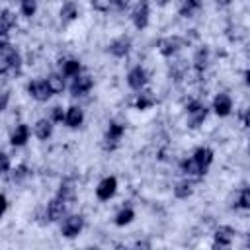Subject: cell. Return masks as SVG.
Listing matches in <instances>:
<instances>
[{"instance_id":"6da1fadb","label":"cell","mask_w":250,"mask_h":250,"mask_svg":"<svg viewBox=\"0 0 250 250\" xmlns=\"http://www.w3.org/2000/svg\"><path fill=\"white\" fill-rule=\"evenodd\" d=\"M21 68V57L20 53L8 43L0 47V72L4 76H16Z\"/></svg>"},{"instance_id":"277c9868","label":"cell","mask_w":250,"mask_h":250,"mask_svg":"<svg viewBox=\"0 0 250 250\" xmlns=\"http://www.w3.org/2000/svg\"><path fill=\"white\" fill-rule=\"evenodd\" d=\"M27 92H29V96H31L33 100H37V102H47V100L53 96V92H51V88L47 86L45 80H33V82H29Z\"/></svg>"},{"instance_id":"603a6c76","label":"cell","mask_w":250,"mask_h":250,"mask_svg":"<svg viewBox=\"0 0 250 250\" xmlns=\"http://www.w3.org/2000/svg\"><path fill=\"white\" fill-rule=\"evenodd\" d=\"M207 64H209V51L203 47V49H199L197 53H195V57H193V66H195V70H205L207 68Z\"/></svg>"},{"instance_id":"cb8c5ba5","label":"cell","mask_w":250,"mask_h":250,"mask_svg":"<svg viewBox=\"0 0 250 250\" xmlns=\"http://www.w3.org/2000/svg\"><path fill=\"white\" fill-rule=\"evenodd\" d=\"M45 82H47V86L51 88L53 94H59V92L64 90V78H62L61 74H49Z\"/></svg>"},{"instance_id":"5bb4252c","label":"cell","mask_w":250,"mask_h":250,"mask_svg":"<svg viewBox=\"0 0 250 250\" xmlns=\"http://www.w3.org/2000/svg\"><path fill=\"white\" fill-rule=\"evenodd\" d=\"M129 49H131V41H129L127 37H117V39H113V41L109 43V47H107V51H109L113 57H125V55L129 53Z\"/></svg>"},{"instance_id":"8d00e7d4","label":"cell","mask_w":250,"mask_h":250,"mask_svg":"<svg viewBox=\"0 0 250 250\" xmlns=\"http://www.w3.org/2000/svg\"><path fill=\"white\" fill-rule=\"evenodd\" d=\"M6 209H8V199H6V197L0 193V217L6 213Z\"/></svg>"},{"instance_id":"d6986e66","label":"cell","mask_w":250,"mask_h":250,"mask_svg":"<svg viewBox=\"0 0 250 250\" xmlns=\"http://www.w3.org/2000/svg\"><path fill=\"white\" fill-rule=\"evenodd\" d=\"M199 166H203L205 170H207V166L213 162V150L211 148H207V146H199L195 152H193V156H191Z\"/></svg>"},{"instance_id":"ab89813d","label":"cell","mask_w":250,"mask_h":250,"mask_svg":"<svg viewBox=\"0 0 250 250\" xmlns=\"http://www.w3.org/2000/svg\"><path fill=\"white\" fill-rule=\"evenodd\" d=\"M217 2H223V4H229L230 0H217Z\"/></svg>"},{"instance_id":"f546056e","label":"cell","mask_w":250,"mask_h":250,"mask_svg":"<svg viewBox=\"0 0 250 250\" xmlns=\"http://www.w3.org/2000/svg\"><path fill=\"white\" fill-rule=\"evenodd\" d=\"M57 197H61V199H64V201L74 199V188H72L70 184H62L61 189H59V195H57Z\"/></svg>"},{"instance_id":"ba28073f","label":"cell","mask_w":250,"mask_h":250,"mask_svg":"<svg viewBox=\"0 0 250 250\" xmlns=\"http://www.w3.org/2000/svg\"><path fill=\"white\" fill-rule=\"evenodd\" d=\"M92 84H94V80H92L88 74H78V76H74V80H72L70 92H72V96H84V94L90 92Z\"/></svg>"},{"instance_id":"f1b7e54d","label":"cell","mask_w":250,"mask_h":250,"mask_svg":"<svg viewBox=\"0 0 250 250\" xmlns=\"http://www.w3.org/2000/svg\"><path fill=\"white\" fill-rule=\"evenodd\" d=\"M234 207H242V209H248V207H250V189H248V188H242V189H240Z\"/></svg>"},{"instance_id":"2e32d148","label":"cell","mask_w":250,"mask_h":250,"mask_svg":"<svg viewBox=\"0 0 250 250\" xmlns=\"http://www.w3.org/2000/svg\"><path fill=\"white\" fill-rule=\"evenodd\" d=\"M82 121H84V113H82V109L80 107H76V105H72V107H68V111L64 113V123L68 125V127H78V125H82Z\"/></svg>"},{"instance_id":"9a60e30c","label":"cell","mask_w":250,"mask_h":250,"mask_svg":"<svg viewBox=\"0 0 250 250\" xmlns=\"http://www.w3.org/2000/svg\"><path fill=\"white\" fill-rule=\"evenodd\" d=\"M27 139H29V127L23 125V123H20V125L14 129L12 137H10V143H12L14 146H21V145L27 143Z\"/></svg>"},{"instance_id":"83f0119b","label":"cell","mask_w":250,"mask_h":250,"mask_svg":"<svg viewBox=\"0 0 250 250\" xmlns=\"http://www.w3.org/2000/svg\"><path fill=\"white\" fill-rule=\"evenodd\" d=\"M16 25V16L10 12V10H4L2 14H0V29L2 31H8V29H12Z\"/></svg>"},{"instance_id":"8fae6325","label":"cell","mask_w":250,"mask_h":250,"mask_svg":"<svg viewBox=\"0 0 250 250\" xmlns=\"http://www.w3.org/2000/svg\"><path fill=\"white\" fill-rule=\"evenodd\" d=\"M180 47H182V39H178V37H164V39L158 41V51H160L164 57L176 55Z\"/></svg>"},{"instance_id":"74e56055","label":"cell","mask_w":250,"mask_h":250,"mask_svg":"<svg viewBox=\"0 0 250 250\" xmlns=\"http://www.w3.org/2000/svg\"><path fill=\"white\" fill-rule=\"evenodd\" d=\"M10 41H8V31H2L0 29V47H4V45H8Z\"/></svg>"},{"instance_id":"f35d334b","label":"cell","mask_w":250,"mask_h":250,"mask_svg":"<svg viewBox=\"0 0 250 250\" xmlns=\"http://www.w3.org/2000/svg\"><path fill=\"white\" fill-rule=\"evenodd\" d=\"M129 2H131V0H111V4H115L117 8H125Z\"/></svg>"},{"instance_id":"4fadbf2b","label":"cell","mask_w":250,"mask_h":250,"mask_svg":"<svg viewBox=\"0 0 250 250\" xmlns=\"http://www.w3.org/2000/svg\"><path fill=\"white\" fill-rule=\"evenodd\" d=\"M213 109H215L217 115L225 117V115H229L230 109H232V100H230L227 94H217L215 100H213Z\"/></svg>"},{"instance_id":"ffe728a7","label":"cell","mask_w":250,"mask_h":250,"mask_svg":"<svg viewBox=\"0 0 250 250\" xmlns=\"http://www.w3.org/2000/svg\"><path fill=\"white\" fill-rule=\"evenodd\" d=\"M193 182L191 180H184V182H178L176 188H174V195L178 199H188L191 193H193Z\"/></svg>"},{"instance_id":"ac0fdd59","label":"cell","mask_w":250,"mask_h":250,"mask_svg":"<svg viewBox=\"0 0 250 250\" xmlns=\"http://www.w3.org/2000/svg\"><path fill=\"white\" fill-rule=\"evenodd\" d=\"M182 172H184L186 176H189V178H199V176L205 174V168L199 166L193 158H188V160L182 162Z\"/></svg>"},{"instance_id":"3957f363","label":"cell","mask_w":250,"mask_h":250,"mask_svg":"<svg viewBox=\"0 0 250 250\" xmlns=\"http://www.w3.org/2000/svg\"><path fill=\"white\" fill-rule=\"evenodd\" d=\"M82 227H84V219H82L80 215H70V217H66V219L62 221V225H61V234L66 236V238H74V236L82 230Z\"/></svg>"},{"instance_id":"7c38bea8","label":"cell","mask_w":250,"mask_h":250,"mask_svg":"<svg viewBox=\"0 0 250 250\" xmlns=\"http://www.w3.org/2000/svg\"><path fill=\"white\" fill-rule=\"evenodd\" d=\"M234 234H236V232H234L230 227H219V229L215 230V246H219V248L230 246L232 240H234Z\"/></svg>"},{"instance_id":"d6a6232c","label":"cell","mask_w":250,"mask_h":250,"mask_svg":"<svg viewBox=\"0 0 250 250\" xmlns=\"http://www.w3.org/2000/svg\"><path fill=\"white\" fill-rule=\"evenodd\" d=\"M92 8L98 12H107L111 8V0H92Z\"/></svg>"},{"instance_id":"e575fe53","label":"cell","mask_w":250,"mask_h":250,"mask_svg":"<svg viewBox=\"0 0 250 250\" xmlns=\"http://www.w3.org/2000/svg\"><path fill=\"white\" fill-rule=\"evenodd\" d=\"M8 170H10V158L4 152H0V174H4Z\"/></svg>"},{"instance_id":"e0dca14e","label":"cell","mask_w":250,"mask_h":250,"mask_svg":"<svg viewBox=\"0 0 250 250\" xmlns=\"http://www.w3.org/2000/svg\"><path fill=\"white\" fill-rule=\"evenodd\" d=\"M33 133H35V137L41 139V141L49 139L51 133H53V121H51V119H39V121L35 123V127H33Z\"/></svg>"},{"instance_id":"4316f807","label":"cell","mask_w":250,"mask_h":250,"mask_svg":"<svg viewBox=\"0 0 250 250\" xmlns=\"http://www.w3.org/2000/svg\"><path fill=\"white\" fill-rule=\"evenodd\" d=\"M154 96L150 94V92H143V94H139L137 96V102H135V105H137V109H148L150 105H154Z\"/></svg>"},{"instance_id":"44dd1931","label":"cell","mask_w":250,"mask_h":250,"mask_svg":"<svg viewBox=\"0 0 250 250\" xmlns=\"http://www.w3.org/2000/svg\"><path fill=\"white\" fill-rule=\"evenodd\" d=\"M199 8H201V0H182V4H180V14H182L184 18H191Z\"/></svg>"},{"instance_id":"9c48e42d","label":"cell","mask_w":250,"mask_h":250,"mask_svg":"<svg viewBox=\"0 0 250 250\" xmlns=\"http://www.w3.org/2000/svg\"><path fill=\"white\" fill-rule=\"evenodd\" d=\"M123 133H125V127L121 123H109L107 133H105V148H115L117 143L121 141Z\"/></svg>"},{"instance_id":"836d02e7","label":"cell","mask_w":250,"mask_h":250,"mask_svg":"<svg viewBox=\"0 0 250 250\" xmlns=\"http://www.w3.org/2000/svg\"><path fill=\"white\" fill-rule=\"evenodd\" d=\"M8 102H10V92L8 90H0V111H6Z\"/></svg>"},{"instance_id":"7a4b0ae2","label":"cell","mask_w":250,"mask_h":250,"mask_svg":"<svg viewBox=\"0 0 250 250\" xmlns=\"http://www.w3.org/2000/svg\"><path fill=\"white\" fill-rule=\"evenodd\" d=\"M207 117V107L203 102H189L188 104V125L191 129L199 127Z\"/></svg>"},{"instance_id":"52a82bcc","label":"cell","mask_w":250,"mask_h":250,"mask_svg":"<svg viewBox=\"0 0 250 250\" xmlns=\"http://www.w3.org/2000/svg\"><path fill=\"white\" fill-rule=\"evenodd\" d=\"M115 189H117V180H115L113 176H107V178H104V180L98 184V188H96V195H98V199L107 201V199L115 193Z\"/></svg>"},{"instance_id":"30bf717a","label":"cell","mask_w":250,"mask_h":250,"mask_svg":"<svg viewBox=\"0 0 250 250\" xmlns=\"http://www.w3.org/2000/svg\"><path fill=\"white\" fill-rule=\"evenodd\" d=\"M127 84H129L133 90H141V88L146 84V70L141 68V66L131 68L129 74H127Z\"/></svg>"},{"instance_id":"5b68a950","label":"cell","mask_w":250,"mask_h":250,"mask_svg":"<svg viewBox=\"0 0 250 250\" xmlns=\"http://www.w3.org/2000/svg\"><path fill=\"white\" fill-rule=\"evenodd\" d=\"M148 16H150V10H148V2L146 0H139L135 10H133V23L139 27V29H145L148 25Z\"/></svg>"},{"instance_id":"484cf974","label":"cell","mask_w":250,"mask_h":250,"mask_svg":"<svg viewBox=\"0 0 250 250\" xmlns=\"http://www.w3.org/2000/svg\"><path fill=\"white\" fill-rule=\"evenodd\" d=\"M133 219H135L133 209H131V207H123V209L117 213V217H115V225H117V227H125V225H129Z\"/></svg>"},{"instance_id":"d4e9b609","label":"cell","mask_w":250,"mask_h":250,"mask_svg":"<svg viewBox=\"0 0 250 250\" xmlns=\"http://www.w3.org/2000/svg\"><path fill=\"white\" fill-rule=\"evenodd\" d=\"M61 66H62V76H78L80 74V62L74 59L61 62Z\"/></svg>"},{"instance_id":"60d3db41","label":"cell","mask_w":250,"mask_h":250,"mask_svg":"<svg viewBox=\"0 0 250 250\" xmlns=\"http://www.w3.org/2000/svg\"><path fill=\"white\" fill-rule=\"evenodd\" d=\"M166 2H168V0H160V4H166Z\"/></svg>"},{"instance_id":"4dcf8cb0","label":"cell","mask_w":250,"mask_h":250,"mask_svg":"<svg viewBox=\"0 0 250 250\" xmlns=\"http://www.w3.org/2000/svg\"><path fill=\"white\" fill-rule=\"evenodd\" d=\"M29 176V170H27V166H18L14 172H12V182H21V180H25Z\"/></svg>"},{"instance_id":"1f68e13d","label":"cell","mask_w":250,"mask_h":250,"mask_svg":"<svg viewBox=\"0 0 250 250\" xmlns=\"http://www.w3.org/2000/svg\"><path fill=\"white\" fill-rule=\"evenodd\" d=\"M37 10V2L35 0H21V12L23 16H33Z\"/></svg>"},{"instance_id":"8992f818","label":"cell","mask_w":250,"mask_h":250,"mask_svg":"<svg viewBox=\"0 0 250 250\" xmlns=\"http://www.w3.org/2000/svg\"><path fill=\"white\" fill-rule=\"evenodd\" d=\"M64 213H66V201L61 199V197H55V199L49 201L45 217H47V221H59V219L64 217Z\"/></svg>"},{"instance_id":"7402d4cb","label":"cell","mask_w":250,"mask_h":250,"mask_svg":"<svg viewBox=\"0 0 250 250\" xmlns=\"http://www.w3.org/2000/svg\"><path fill=\"white\" fill-rule=\"evenodd\" d=\"M76 16H78V8H76L74 2H66V4H62V8H61V20H62L64 23L76 20Z\"/></svg>"},{"instance_id":"d590c367","label":"cell","mask_w":250,"mask_h":250,"mask_svg":"<svg viewBox=\"0 0 250 250\" xmlns=\"http://www.w3.org/2000/svg\"><path fill=\"white\" fill-rule=\"evenodd\" d=\"M62 119H64L62 107H53V121H62Z\"/></svg>"}]
</instances>
